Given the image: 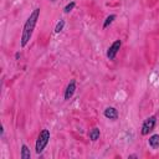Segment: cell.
<instances>
[{
    "instance_id": "obj_1",
    "label": "cell",
    "mask_w": 159,
    "mask_h": 159,
    "mask_svg": "<svg viewBox=\"0 0 159 159\" xmlns=\"http://www.w3.org/2000/svg\"><path fill=\"white\" fill-rule=\"evenodd\" d=\"M39 16H40V9H35L29 19L26 20L25 25H24V30H22V35H21V46H26V43L30 41L31 36H32V32H34V29L37 24V20H39Z\"/></svg>"
},
{
    "instance_id": "obj_2",
    "label": "cell",
    "mask_w": 159,
    "mask_h": 159,
    "mask_svg": "<svg viewBox=\"0 0 159 159\" xmlns=\"http://www.w3.org/2000/svg\"><path fill=\"white\" fill-rule=\"evenodd\" d=\"M48 140H50V132H48L47 129H43V130L39 134L37 140H36V153L40 154V153L45 149V147L47 145Z\"/></svg>"
},
{
    "instance_id": "obj_3",
    "label": "cell",
    "mask_w": 159,
    "mask_h": 159,
    "mask_svg": "<svg viewBox=\"0 0 159 159\" xmlns=\"http://www.w3.org/2000/svg\"><path fill=\"white\" fill-rule=\"evenodd\" d=\"M155 122H157V118L155 116H150L149 118H147L143 123V127H142V134L143 135H147L149 132H152L154 129V125H155Z\"/></svg>"
},
{
    "instance_id": "obj_4",
    "label": "cell",
    "mask_w": 159,
    "mask_h": 159,
    "mask_svg": "<svg viewBox=\"0 0 159 159\" xmlns=\"http://www.w3.org/2000/svg\"><path fill=\"white\" fill-rule=\"evenodd\" d=\"M120 45H122L120 40H116V41L111 45V47H109L108 51H107V57H108L109 60H114V57H116L118 50L120 48Z\"/></svg>"
},
{
    "instance_id": "obj_5",
    "label": "cell",
    "mask_w": 159,
    "mask_h": 159,
    "mask_svg": "<svg viewBox=\"0 0 159 159\" xmlns=\"http://www.w3.org/2000/svg\"><path fill=\"white\" fill-rule=\"evenodd\" d=\"M75 89H76V81L72 80V81L68 83L67 88H66V92H65V99H70V98L73 96Z\"/></svg>"
},
{
    "instance_id": "obj_6",
    "label": "cell",
    "mask_w": 159,
    "mask_h": 159,
    "mask_svg": "<svg viewBox=\"0 0 159 159\" xmlns=\"http://www.w3.org/2000/svg\"><path fill=\"white\" fill-rule=\"evenodd\" d=\"M104 116H106L107 118H109V119H117V117H118V112H117L116 108H113V107H108V108L104 109Z\"/></svg>"
},
{
    "instance_id": "obj_7",
    "label": "cell",
    "mask_w": 159,
    "mask_h": 159,
    "mask_svg": "<svg viewBox=\"0 0 159 159\" xmlns=\"http://www.w3.org/2000/svg\"><path fill=\"white\" fill-rule=\"evenodd\" d=\"M149 144L152 148H159V134H154L149 138Z\"/></svg>"
},
{
    "instance_id": "obj_8",
    "label": "cell",
    "mask_w": 159,
    "mask_h": 159,
    "mask_svg": "<svg viewBox=\"0 0 159 159\" xmlns=\"http://www.w3.org/2000/svg\"><path fill=\"white\" fill-rule=\"evenodd\" d=\"M88 135H89V139H91V140H97V139L99 138V129H98V128L91 129L89 133H88Z\"/></svg>"
},
{
    "instance_id": "obj_9",
    "label": "cell",
    "mask_w": 159,
    "mask_h": 159,
    "mask_svg": "<svg viewBox=\"0 0 159 159\" xmlns=\"http://www.w3.org/2000/svg\"><path fill=\"white\" fill-rule=\"evenodd\" d=\"M21 158L22 159H30L31 158V153H30V149L24 144L22 148H21Z\"/></svg>"
},
{
    "instance_id": "obj_10",
    "label": "cell",
    "mask_w": 159,
    "mask_h": 159,
    "mask_svg": "<svg viewBox=\"0 0 159 159\" xmlns=\"http://www.w3.org/2000/svg\"><path fill=\"white\" fill-rule=\"evenodd\" d=\"M116 19V15H109L107 19H106V21H104V24H103V27L106 29V27H108L112 22H113V20Z\"/></svg>"
},
{
    "instance_id": "obj_11",
    "label": "cell",
    "mask_w": 159,
    "mask_h": 159,
    "mask_svg": "<svg viewBox=\"0 0 159 159\" xmlns=\"http://www.w3.org/2000/svg\"><path fill=\"white\" fill-rule=\"evenodd\" d=\"M63 26H65V21L63 20H60L58 22H57V25H56V27H55V32H61L62 31V29H63Z\"/></svg>"
},
{
    "instance_id": "obj_12",
    "label": "cell",
    "mask_w": 159,
    "mask_h": 159,
    "mask_svg": "<svg viewBox=\"0 0 159 159\" xmlns=\"http://www.w3.org/2000/svg\"><path fill=\"white\" fill-rule=\"evenodd\" d=\"M75 5H76V4H75L73 1H72V2H70L68 5H66V7H65V12H70V11L75 7Z\"/></svg>"
}]
</instances>
